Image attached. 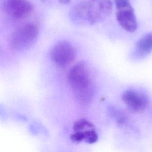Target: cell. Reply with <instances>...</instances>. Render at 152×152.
Returning a JSON list of instances; mask_svg holds the SVG:
<instances>
[{"label": "cell", "instance_id": "1", "mask_svg": "<svg viewBox=\"0 0 152 152\" xmlns=\"http://www.w3.org/2000/svg\"><path fill=\"white\" fill-rule=\"evenodd\" d=\"M112 9L110 0H87L72 9L70 18L77 24L92 25L104 19L110 14Z\"/></svg>", "mask_w": 152, "mask_h": 152}, {"label": "cell", "instance_id": "10", "mask_svg": "<svg viewBox=\"0 0 152 152\" xmlns=\"http://www.w3.org/2000/svg\"><path fill=\"white\" fill-rule=\"evenodd\" d=\"M60 2H61L62 4H67L69 2L70 0H59Z\"/></svg>", "mask_w": 152, "mask_h": 152}, {"label": "cell", "instance_id": "7", "mask_svg": "<svg viewBox=\"0 0 152 152\" xmlns=\"http://www.w3.org/2000/svg\"><path fill=\"white\" fill-rule=\"evenodd\" d=\"M122 100L129 110L135 113L144 111L148 104V97L145 94L133 89L125 90L122 95Z\"/></svg>", "mask_w": 152, "mask_h": 152}, {"label": "cell", "instance_id": "9", "mask_svg": "<svg viewBox=\"0 0 152 152\" xmlns=\"http://www.w3.org/2000/svg\"><path fill=\"white\" fill-rule=\"evenodd\" d=\"M152 50V33L147 34L141 37L135 45V53L143 56Z\"/></svg>", "mask_w": 152, "mask_h": 152}, {"label": "cell", "instance_id": "3", "mask_svg": "<svg viewBox=\"0 0 152 152\" xmlns=\"http://www.w3.org/2000/svg\"><path fill=\"white\" fill-rule=\"evenodd\" d=\"M39 33V26L33 23L25 24L17 28L11 34L10 43L15 50L27 49L36 41Z\"/></svg>", "mask_w": 152, "mask_h": 152}, {"label": "cell", "instance_id": "5", "mask_svg": "<svg viewBox=\"0 0 152 152\" xmlns=\"http://www.w3.org/2000/svg\"><path fill=\"white\" fill-rule=\"evenodd\" d=\"M74 133L70 138L74 142L84 141L88 144H93L98 140V135L95 126L85 119H80L74 124Z\"/></svg>", "mask_w": 152, "mask_h": 152}, {"label": "cell", "instance_id": "8", "mask_svg": "<svg viewBox=\"0 0 152 152\" xmlns=\"http://www.w3.org/2000/svg\"><path fill=\"white\" fill-rule=\"evenodd\" d=\"M4 8L6 13L14 20L27 18L33 10L32 5L27 0H4Z\"/></svg>", "mask_w": 152, "mask_h": 152}, {"label": "cell", "instance_id": "4", "mask_svg": "<svg viewBox=\"0 0 152 152\" xmlns=\"http://www.w3.org/2000/svg\"><path fill=\"white\" fill-rule=\"evenodd\" d=\"M116 17L118 23L125 30L134 32L137 28L134 10L129 0H114Z\"/></svg>", "mask_w": 152, "mask_h": 152}, {"label": "cell", "instance_id": "2", "mask_svg": "<svg viewBox=\"0 0 152 152\" xmlns=\"http://www.w3.org/2000/svg\"><path fill=\"white\" fill-rule=\"evenodd\" d=\"M67 80L77 100L83 105L90 104L93 86L87 65L83 62L74 65L68 72Z\"/></svg>", "mask_w": 152, "mask_h": 152}, {"label": "cell", "instance_id": "6", "mask_svg": "<svg viewBox=\"0 0 152 152\" xmlns=\"http://www.w3.org/2000/svg\"><path fill=\"white\" fill-rule=\"evenodd\" d=\"M50 57L56 65L63 68L69 65L74 60L75 51L69 42L61 40L53 46Z\"/></svg>", "mask_w": 152, "mask_h": 152}]
</instances>
